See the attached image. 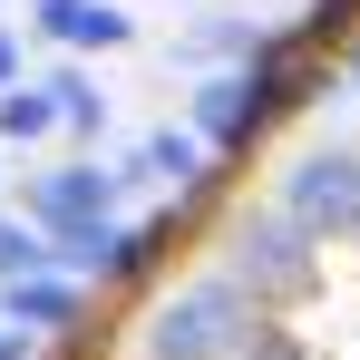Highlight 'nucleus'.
<instances>
[{
  "instance_id": "obj_2",
  "label": "nucleus",
  "mask_w": 360,
  "mask_h": 360,
  "mask_svg": "<svg viewBox=\"0 0 360 360\" xmlns=\"http://www.w3.org/2000/svg\"><path fill=\"white\" fill-rule=\"evenodd\" d=\"M234 283L253 302H302V292H321V243L283 205H253V214H234Z\"/></svg>"
},
{
  "instance_id": "obj_4",
  "label": "nucleus",
  "mask_w": 360,
  "mask_h": 360,
  "mask_svg": "<svg viewBox=\"0 0 360 360\" xmlns=\"http://www.w3.org/2000/svg\"><path fill=\"white\" fill-rule=\"evenodd\" d=\"M127 185L117 166H98V156H68V166H49V176H30V195H20V214L39 224V234H68V224H117Z\"/></svg>"
},
{
  "instance_id": "obj_8",
  "label": "nucleus",
  "mask_w": 360,
  "mask_h": 360,
  "mask_svg": "<svg viewBox=\"0 0 360 360\" xmlns=\"http://www.w3.org/2000/svg\"><path fill=\"white\" fill-rule=\"evenodd\" d=\"M30 10H39V39H59V49H127L136 39V20L117 0H30Z\"/></svg>"
},
{
  "instance_id": "obj_6",
  "label": "nucleus",
  "mask_w": 360,
  "mask_h": 360,
  "mask_svg": "<svg viewBox=\"0 0 360 360\" xmlns=\"http://www.w3.org/2000/svg\"><path fill=\"white\" fill-rule=\"evenodd\" d=\"M214 146L195 136V127H146L136 146L117 156V185H166V195H214Z\"/></svg>"
},
{
  "instance_id": "obj_15",
  "label": "nucleus",
  "mask_w": 360,
  "mask_h": 360,
  "mask_svg": "<svg viewBox=\"0 0 360 360\" xmlns=\"http://www.w3.org/2000/svg\"><path fill=\"white\" fill-rule=\"evenodd\" d=\"M341 68H351V88H360V39H351V59H341Z\"/></svg>"
},
{
  "instance_id": "obj_3",
  "label": "nucleus",
  "mask_w": 360,
  "mask_h": 360,
  "mask_svg": "<svg viewBox=\"0 0 360 360\" xmlns=\"http://www.w3.org/2000/svg\"><path fill=\"white\" fill-rule=\"evenodd\" d=\"M273 205L311 243L351 234V214H360V146H302L292 166H283V185H273Z\"/></svg>"
},
{
  "instance_id": "obj_16",
  "label": "nucleus",
  "mask_w": 360,
  "mask_h": 360,
  "mask_svg": "<svg viewBox=\"0 0 360 360\" xmlns=\"http://www.w3.org/2000/svg\"><path fill=\"white\" fill-rule=\"evenodd\" d=\"M351 243H360V214H351Z\"/></svg>"
},
{
  "instance_id": "obj_12",
  "label": "nucleus",
  "mask_w": 360,
  "mask_h": 360,
  "mask_svg": "<svg viewBox=\"0 0 360 360\" xmlns=\"http://www.w3.org/2000/svg\"><path fill=\"white\" fill-rule=\"evenodd\" d=\"M39 263H49V234H39L30 214H0V283H10V273H39Z\"/></svg>"
},
{
  "instance_id": "obj_14",
  "label": "nucleus",
  "mask_w": 360,
  "mask_h": 360,
  "mask_svg": "<svg viewBox=\"0 0 360 360\" xmlns=\"http://www.w3.org/2000/svg\"><path fill=\"white\" fill-rule=\"evenodd\" d=\"M0 360H39V341H30V331H10V321H0Z\"/></svg>"
},
{
  "instance_id": "obj_13",
  "label": "nucleus",
  "mask_w": 360,
  "mask_h": 360,
  "mask_svg": "<svg viewBox=\"0 0 360 360\" xmlns=\"http://www.w3.org/2000/svg\"><path fill=\"white\" fill-rule=\"evenodd\" d=\"M10 78H20V30L0 20V88H10Z\"/></svg>"
},
{
  "instance_id": "obj_10",
  "label": "nucleus",
  "mask_w": 360,
  "mask_h": 360,
  "mask_svg": "<svg viewBox=\"0 0 360 360\" xmlns=\"http://www.w3.org/2000/svg\"><path fill=\"white\" fill-rule=\"evenodd\" d=\"M39 136H59V98L39 78H10L0 88V146H39Z\"/></svg>"
},
{
  "instance_id": "obj_11",
  "label": "nucleus",
  "mask_w": 360,
  "mask_h": 360,
  "mask_svg": "<svg viewBox=\"0 0 360 360\" xmlns=\"http://www.w3.org/2000/svg\"><path fill=\"white\" fill-rule=\"evenodd\" d=\"M39 88L59 98V136H98V127H108V88H98L78 59H68V68H49Z\"/></svg>"
},
{
  "instance_id": "obj_9",
  "label": "nucleus",
  "mask_w": 360,
  "mask_h": 360,
  "mask_svg": "<svg viewBox=\"0 0 360 360\" xmlns=\"http://www.w3.org/2000/svg\"><path fill=\"white\" fill-rule=\"evenodd\" d=\"M253 49H263V30L234 20V10H205V20L185 30V68H243Z\"/></svg>"
},
{
  "instance_id": "obj_7",
  "label": "nucleus",
  "mask_w": 360,
  "mask_h": 360,
  "mask_svg": "<svg viewBox=\"0 0 360 360\" xmlns=\"http://www.w3.org/2000/svg\"><path fill=\"white\" fill-rule=\"evenodd\" d=\"M0 321H10V331H30V341H59V331L88 321V283H68L59 263L10 273V283H0Z\"/></svg>"
},
{
  "instance_id": "obj_5",
  "label": "nucleus",
  "mask_w": 360,
  "mask_h": 360,
  "mask_svg": "<svg viewBox=\"0 0 360 360\" xmlns=\"http://www.w3.org/2000/svg\"><path fill=\"white\" fill-rule=\"evenodd\" d=\"M185 127L214 146V156H243L253 136H263V98H253V68H205L195 88H185Z\"/></svg>"
},
{
  "instance_id": "obj_1",
  "label": "nucleus",
  "mask_w": 360,
  "mask_h": 360,
  "mask_svg": "<svg viewBox=\"0 0 360 360\" xmlns=\"http://www.w3.org/2000/svg\"><path fill=\"white\" fill-rule=\"evenodd\" d=\"M253 321H263V302L234 273H195L146 311V360H234Z\"/></svg>"
}]
</instances>
